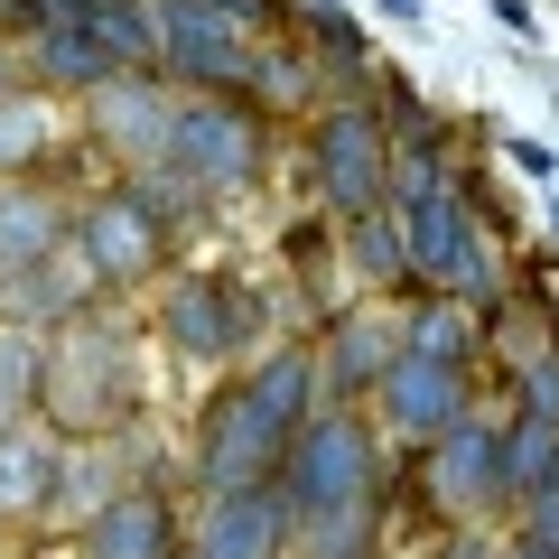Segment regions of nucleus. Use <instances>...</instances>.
<instances>
[{
  "mask_svg": "<svg viewBox=\"0 0 559 559\" xmlns=\"http://www.w3.org/2000/svg\"><path fill=\"white\" fill-rule=\"evenodd\" d=\"M280 513H289V550L308 559H364L382 522V439L355 401H318L308 429L289 439L271 476Z\"/></svg>",
  "mask_w": 559,
  "mask_h": 559,
  "instance_id": "f257e3e1",
  "label": "nucleus"
},
{
  "mask_svg": "<svg viewBox=\"0 0 559 559\" xmlns=\"http://www.w3.org/2000/svg\"><path fill=\"white\" fill-rule=\"evenodd\" d=\"M318 411V355L299 336L261 345L215 401H205V429H197V495H252V485L280 476L289 439L308 429Z\"/></svg>",
  "mask_w": 559,
  "mask_h": 559,
  "instance_id": "f03ea898",
  "label": "nucleus"
},
{
  "mask_svg": "<svg viewBox=\"0 0 559 559\" xmlns=\"http://www.w3.org/2000/svg\"><path fill=\"white\" fill-rule=\"evenodd\" d=\"M140 411V345L131 326L112 318H66L57 336L38 345V429H57L66 448L84 439H112L121 419Z\"/></svg>",
  "mask_w": 559,
  "mask_h": 559,
  "instance_id": "7ed1b4c3",
  "label": "nucleus"
},
{
  "mask_svg": "<svg viewBox=\"0 0 559 559\" xmlns=\"http://www.w3.org/2000/svg\"><path fill=\"white\" fill-rule=\"evenodd\" d=\"M168 178L187 187V197H252L261 168H271V131H261L252 103L234 94H178V112H168V140H159V159Z\"/></svg>",
  "mask_w": 559,
  "mask_h": 559,
  "instance_id": "20e7f679",
  "label": "nucleus"
},
{
  "mask_svg": "<svg viewBox=\"0 0 559 559\" xmlns=\"http://www.w3.org/2000/svg\"><path fill=\"white\" fill-rule=\"evenodd\" d=\"M401 215V252H411V280L429 299H485L495 289V242H485V215L466 205V187H392Z\"/></svg>",
  "mask_w": 559,
  "mask_h": 559,
  "instance_id": "39448f33",
  "label": "nucleus"
},
{
  "mask_svg": "<svg viewBox=\"0 0 559 559\" xmlns=\"http://www.w3.org/2000/svg\"><path fill=\"white\" fill-rule=\"evenodd\" d=\"M308 187L336 224H364L392 205V131L373 103H326L308 121Z\"/></svg>",
  "mask_w": 559,
  "mask_h": 559,
  "instance_id": "423d86ee",
  "label": "nucleus"
},
{
  "mask_svg": "<svg viewBox=\"0 0 559 559\" xmlns=\"http://www.w3.org/2000/svg\"><path fill=\"white\" fill-rule=\"evenodd\" d=\"M159 345L178 364H205V373H224V364H242L261 345V299L242 289L234 271H178L159 299Z\"/></svg>",
  "mask_w": 559,
  "mask_h": 559,
  "instance_id": "0eeeda50",
  "label": "nucleus"
},
{
  "mask_svg": "<svg viewBox=\"0 0 559 559\" xmlns=\"http://www.w3.org/2000/svg\"><path fill=\"white\" fill-rule=\"evenodd\" d=\"M66 252L84 261L94 299H103V289H150V280L168 271V234L150 224V205H140L131 187L84 197V205H75V242H66Z\"/></svg>",
  "mask_w": 559,
  "mask_h": 559,
  "instance_id": "6e6552de",
  "label": "nucleus"
},
{
  "mask_svg": "<svg viewBox=\"0 0 559 559\" xmlns=\"http://www.w3.org/2000/svg\"><path fill=\"white\" fill-rule=\"evenodd\" d=\"M466 411H476V382H466V364H439V355H392V373L364 401L373 439H392V448H429Z\"/></svg>",
  "mask_w": 559,
  "mask_h": 559,
  "instance_id": "1a4fd4ad",
  "label": "nucleus"
},
{
  "mask_svg": "<svg viewBox=\"0 0 559 559\" xmlns=\"http://www.w3.org/2000/svg\"><path fill=\"white\" fill-rule=\"evenodd\" d=\"M419 485H429V503H439L448 522H503L513 503H503V429L495 419L466 411L457 429H439V439L419 448Z\"/></svg>",
  "mask_w": 559,
  "mask_h": 559,
  "instance_id": "9d476101",
  "label": "nucleus"
},
{
  "mask_svg": "<svg viewBox=\"0 0 559 559\" xmlns=\"http://www.w3.org/2000/svg\"><path fill=\"white\" fill-rule=\"evenodd\" d=\"M150 10H159V84H178V94H242L261 38L215 20L205 0H150Z\"/></svg>",
  "mask_w": 559,
  "mask_h": 559,
  "instance_id": "9b49d317",
  "label": "nucleus"
},
{
  "mask_svg": "<svg viewBox=\"0 0 559 559\" xmlns=\"http://www.w3.org/2000/svg\"><path fill=\"white\" fill-rule=\"evenodd\" d=\"M318 355V401H373V382L392 373V355H401V308L392 299H355L336 326H326V345H308Z\"/></svg>",
  "mask_w": 559,
  "mask_h": 559,
  "instance_id": "f8f14e48",
  "label": "nucleus"
},
{
  "mask_svg": "<svg viewBox=\"0 0 559 559\" xmlns=\"http://www.w3.org/2000/svg\"><path fill=\"white\" fill-rule=\"evenodd\" d=\"M187 550V513L159 485H121L112 503L75 522V559H178Z\"/></svg>",
  "mask_w": 559,
  "mask_h": 559,
  "instance_id": "ddd939ff",
  "label": "nucleus"
},
{
  "mask_svg": "<svg viewBox=\"0 0 559 559\" xmlns=\"http://www.w3.org/2000/svg\"><path fill=\"white\" fill-rule=\"evenodd\" d=\"M168 84L159 75H112L94 103H84V121H94V150L103 159H121V168H150L159 159V140H168Z\"/></svg>",
  "mask_w": 559,
  "mask_h": 559,
  "instance_id": "4468645a",
  "label": "nucleus"
},
{
  "mask_svg": "<svg viewBox=\"0 0 559 559\" xmlns=\"http://www.w3.org/2000/svg\"><path fill=\"white\" fill-rule=\"evenodd\" d=\"M75 242V205L47 178H0V280H28Z\"/></svg>",
  "mask_w": 559,
  "mask_h": 559,
  "instance_id": "2eb2a0df",
  "label": "nucleus"
},
{
  "mask_svg": "<svg viewBox=\"0 0 559 559\" xmlns=\"http://www.w3.org/2000/svg\"><path fill=\"white\" fill-rule=\"evenodd\" d=\"M187 550L197 559H289V513H280L271 485L252 495H205L187 522Z\"/></svg>",
  "mask_w": 559,
  "mask_h": 559,
  "instance_id": "dca6fc26",
  "label": "nucleus"
},
{
  "mask_svg": "<svg viewBox=\"0 0 559 559\" xmlns=\"http://www.w3.org/2000/svg\"><path fill=\"white\" fill-rule=\"evenodd\" d=\"M20 66H28V84H38V94H84V103H94L103 84L121 75V57H112V47H103L84 20H66V28H28V38H20Z\"/></svg>",
  "mask_w": 559,
  "mask_h": 559,
  "instance_id": "f3484780",
  "label": "nucleus"
},
{
  "mask_svg": "<svg viewBox=\"0 0 559 559\" xmlns=\"http://www.w3.org/2000/svg\"><path fill=\"white\" fill-rule=\"evenodd\" d=\"M57 476H66V439L57 429H38V419L10 429V439H0V532L57 513Z\"/></svg>",
  "mask_w": 559,
  "mask_h": 559,
  "instance_id": "a211bd4d",
  "label": "nucleus"
},
{
  "mask_svg": "<svg viewBox=\"0 0 559 559\" xmlns=\"http://www.w3.org/2000/svg\"><path fill=\"white\" fill-rule=\"evenodd\" d=\"M540 495H559V411L550 401H522L513 429H503V503L522 513Z\"/></svg>",
  "mask_w": 559,
  "mask_h": 559,
  "instance_id": "6ab92c4d",
  "label": "nucleus"
},
{
  "mask_svg": "<svg viewBox=\"0 0 559 559\" xmlns=\"http://www.w3.org/2000/svg\"><path fill=\"white\" fill-rule=\"evenodd\" d=\"M345 271H355L364 299H392V289H411V252H401V215L382 205V215L345 224Z\"/></svg>",
  "mask_w": 559,
  "mask_h": 559,
  "instance_id": "aec40b11",
  "label": "nucleus"
},
{
  "mask_svg": "<svg viewBox=\"0 0 559 559\" xmlns=\"http://www.w3.org/2000/svg\"><path fill=\"white\" fill-rule=\"evenodd\" d=\"M57 103L47 94H10L0 103V178H28V168H47V150H57Z\"/></svg>",
  "mask_w": 559,
  "mask_h": 559,
  "instance_id": "412c9836",
  "label": "nucleus"
},
{
  "mask_svg": "<svg viewBox=\"0 0 559 559\" xmlns=\"http://www.w3.org/2000/svg\"><path fill=\"white\" fill-rule=\"evenodd\" d=\"M401 355L466 364V355H476V318H466V299H419V308H401Z\"/></svg>",
  "mask_w": 559,
  "mask_h": 559,
  "instance_id": "4be33fe9",
  "label": "nucleus"
},
{
  "mask_svg": "<svg viewBox=\"0 0 559 559\" xmlns=\"http://www.w3.org/2000/svg\"><path fill=\"white\" fill-rule=\"evenodd\" d=\"M242 94H252V112H308V94H318V66L289 57V47H252V75H242Z\"/></svg>",
  "mask_w": 559,
  "mask_h": 559,
  "instance_id": "5701e85b",
  "label": "nucleus"
},
{
  "mask_svg": "<svg viewBox=\"0 0 559 559\" xmlns=\"http://www.w3.org/2000/svg\"><path fill=\"white\" fill-rule=\"evenodd\" d=\"M38 419V336L28 326H0V439Z\"/></svg>",
  "mask_w": 559,
  "mask_h": 559,
  "instance_id": "b1692460",
  "label": "nucleus"
},
{
  "mask_svg": "<svg viewBox=\"0 0 559 559\" xmlns=\"http://www.w3.org/2000/svg\"><path fill=\"white\" fill-rule=\"evenodd\" d=\"M299 47L326 57V66H345V75H364V28H355L345 0H308V10H299Z\"/></svg>",
  "mask_w": 559,
  "mask_h": 559,
  "instance_id": "393cba45",
  "label": "nucleus"
},
{
  "mask_svg": "<svg viewBox=\"0 0 559 559\" xmlns=\"http://www.w3.org/2000/svg\"><path fill=\"white\" fill-rule=\"evenodd\" d=\"M503 159H513L532 187H550V178H559V150H550V140H503Z\"/></svg>",
  "mask_w": 559,
  "mask_h": 559,
  "instance_id": "a878e982",
  "label": "nucleus"
},
{
  "mask_svg": "<svg viewBox=\"0 0 559 559\" xmlns=\"http://www.w3.org/2000/svg\"><path fill=\"white\" fill-rule=\"evenodd\" d=\"M10 94H38L28 66H20V38H0V103H10Z\"/></svg>",
  "mask_w": 559,
  "mask_h": 559,
  "instance_id": "bb28decb",
  "label": "nucleus"
},
{
  "mask_svg": "<svg viewBox=\"0 0 559 559\" xmlns=\"http://www.w3.org/2000/svg\"><path fill=\"white\" fill-rule=\"evenodd\" d=\"M373 10H382L392 28H429V0H373Z\"/></svg>",
  "mask_w": 559,
  "mask_h": 559,
  "instance_id": "cd10ccee",
  "label": "nucleus"
},
{
  "mask_svg": "<svg viewBox=\"0 0 559 559\" xmlns=\"http://www.w3.org/2000/svg\"><path fill=\"white\" fill-rule=\"evenodd\" d=\"M495 20L513 28V38H532V0H495Z\"/></svg>",
  "mask_w": 559,
  "mask_h": 559,
  "instance_id": "c85d7f7f",
  "label": "nucleus"
},
{
  "mask_svg": "<svg viewBox=\"0 0 559 559\" xmlns=\"http://www.w3.org/2000/svg\"><path fill=\"white\" fill-rule=\"evenodd\" d=\"M503 559H550V550H532V540H503Z\"/></svg>",
  "mask_w": 559,
  "mask_h": 559,
  "instance_id": "c756f323",
  "label": "nucleus"
},
{
  "mask_svg": "<svg viewBox=\"0 0 559 559\" xmlns=\"http://www.w3.org/2000/svg\"><path fill=\"white\" fill-rule=\"evenodd\" d=\"M178 559H197V550H178Z\"/></svg>",
  "mask_w": 559,
  "mask_h": 559,
  "instance_id": "7c9ffc66",
  "label": "nucleus"
}]
</instances>
